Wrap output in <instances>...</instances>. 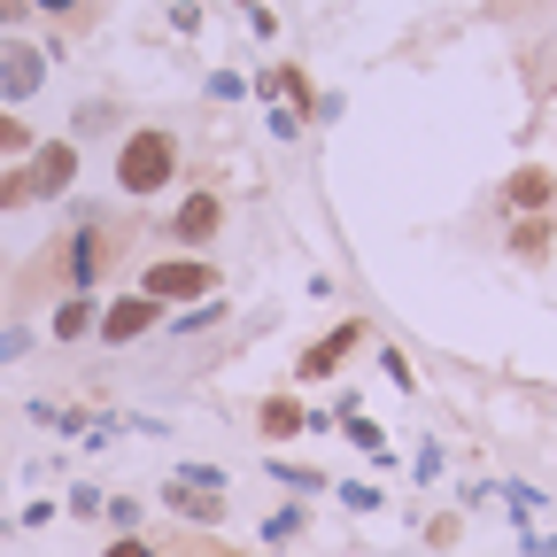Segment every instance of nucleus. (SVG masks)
Returning <instances> with one entry per match:
<instances>
[{"instance_id":"nucleus-29","label":"nucleus","mask_w":557,"mask_h":557,"mask_svg":"<svg viewBox=\"0 0 557 557\" xmlns=\"http://www.w3.org/2000/svg\"><path fill=\"white\" fill-rule=\"evenodd\" d=\"M24 24V0H0V32H16Z\"/></svg>"},{"instance_id":"nucleus-10","label":"nucleus","mask_w":557,"mask_h":557,"mask_svg":"<svg viewBox=\"0 0 557 557\" xmlns=\"http://www.w3.org/2000/svg\"><path fill=\"white\" fill-rule=\"evenodd\" d=\"M163 504H171L178 519H194V527H218V519H225V496H218V487H194V480H178V472H171V487H163Z\"/></svg>"},{"instance_id":"nucleus-17","label":"nucleus","mask_w":557,"mask_h":557,"mask_svg":"<svg viewBox=\"0 0 557 557\" xmlns=\"http://www.w3.org/2000/svg\"><path fill=\"white\" fill-rule=\"evenodd\" d=\"M271 480L302 487V496H318V487H325V472H318V465H287V457H271Z\"/></svg>"},{"instance_id":"nucleus-27","label":"nucleus","mask_w":557,"mask_h":557,"mask_svg":"<svg viewBox=\"0 0 557 557\" xmlns=\"http://www.w3.org/2000/svg\"><path fill=\"white\" fill-rule=\"evenodd\" d=\"M178 480H194V487H225V472H218V465H178Z\"/></svg>"},{"instance_id":"nucleus-11","label":"nucleus","mask_w":557,"mask_h":557,"mask_svg":"<svg viewBox=\"0 0 557 557\" xmlns=\"http://www.w3.org/2000/svg\"><path fill=\"white\" fill-rule=\"evenodd\" d=\"M256 426H263V442H295V434H310V410L295 395H263L256 403Z\"/></svg>"},{"instance_id":"nucleus-4","label":"nucleus","mask_w":557,"mask_h":557,"mask_svg":"<svg viewBox=\"0 0 557 557\" xmlns=\"http://www.w3.org/2000/svg\"><path fill=\"white\" fill-rule=\"evenodd\" d=\"M109 256H116V248H109L101 218H78V233L62 240V287H70V295H94V278H101Z\"/></svg>"},{"instance_id":"nucleus-16","label":"nucleus","mask_w":557,"mask_h":557,"mask_svg":"<svg viewBox=\"0 0 557 557\" xmlns=\"http://www.w3.org/2000/svg\"><path fill=\"white\" fill-rule=\"evenodd\" d=\"M218 318H225V302H218V295H209V302H194L186 318H171V333H178V341H194V333H209V325H218Z\"/></svg>"},{"instance_id":"nucleus-5","label":"nucleus","mask_w":557,"mask_h":557,"mask_svg":"<svg viewBox=\"0 0 557 557\" xmlns=\"http://www.w3.org/2000/svg\"><path fill=\"white\" fill-rule=\"evenodd\" d=\"M24 178L39 201H62L70 186H78V139H39V148L24 156Z\"/></svg>"},{"instance_id":"nucleus-15","label":"nucleus","mask_w":557,"mask_h":557,"mask_svg":"<svg viewBox=\"0 0 557 557\" xmlns=\"http://www.w3.org/2000/svg\"><path fill=\"white\" fill-rule=\"evenodd\" d=\"M341 434H348V442H357L364 457H387V434L372 426V418H364V410H341Z\"/></svg>"},{"instance_id":"nucleus-26","label":"nucleus","mask_w":557,"mask_h":557,"mask_svg":"<svg viewBox=\"0 0 557 557\" xmlns=\"http://www.w3.org/2000/svg\"><path fill=\"white\" fill-rule=\"evenodd\" d=\"M24 348H32V333H24V325H0V364L24 357Z\"/></svg>"},{"instance_id":"nucleus-8","label":"nucleus","mask_w":557,"mask_h":557,"mask_svg":"<svg viewBox=\"0 0 557 557\" xmlns=\"http://www.w3.org/2000/svg\"><path fill=\"white\" fill-rule=\"evenodd\" d=\"M218 225H225V201L209 194V186H194V194L178 201V218H171V233H178L186 248H209V240H218Z\"/></svg>"},{"instance_id":"nucleus-20","label":"nucleus","mask_w":557,"mask_h":557,"mask_svg":"<svg viewBox=\"0 0 557 557\" xmlns=\"http://www.w3.org/2000/svg\"><path fill=\"white\" fill-rule=\"evenodd\" d=\"M295 534H302V504H287V511L263 519V542H295Z\"/></svg>"},{"instance_id":"nucleus-7","label":"nucleus","mask_w":557,"mask_h":557,"mask_svg":"<svg viewBox=\"0 0 557 557\" xmlns=\"http://www.w3.org/2000/svg\"><path fill=\"white\" fill-rule=\"evenodd\" d=\"M156 325H163V302L132 287V295H116V302L101 310V325H94V333H101L109 348H124V341H139V333H156Z\"/></svg>"},{"instance_id":"nucleus-13","label":"nucleus","mask_w":557,"mask_h":557,"mask_svg":"<svg viewBox=\"0 0 557 557\" xmlns=\"http://www.w3.org/2000/svg\"><path fill=\"white\" fill-rule=\"evenodd\" d=\"M549 240H557V233H549V209H542V218H519V225H511V256H519V263H542Z\"/></svg>"},{"instance_id":"nucleus-9","label":"nucleus","mask_w":557,"mask_h":557,"mask_svg":"<svg viewBox=\"0 0 557 557\" xmlns=\"http://www.w3.org/2000/svg\"><path fill=\"white\" fill-rule=\"evenodd\" d=\"M504 201H511V209H519V218H542V209H549V201H557V178H549V171H542V163H519V171H511V178H504Z\"/></svg>"},{"instance_id":"nucleus-22","label":"nucleus","mask_w":557,"mask_h":557,"mask_svg":"<svg viewBox=\"0 0 557 557\" xmlns=\"http://www.w3.org/2000/svg\"><path fill=\"white\" fill-rule=\"evenodd\" d=\"M341 504H348V511H380L387 496H380V487H372V480H348V487H341Z\"/></svg>"},{"instance_id":"nucleus-19","label":"nucleus","mask_w":557,"mask_h":557,"mask_svg":"<svg viewBox=\"0 0 557 557\" xmlns=\"http://www.w3.org/2000/svg\"><path fill=\"white\" fill-rule=\"evenodd\" d=\"M504 504H511V519H519V527H534V511H542V496H534L527 480H511V487H504Z\"/></svg>"},{"instance_id":"nucleus-25","label":"nucleus","mask_w":557,"mask_h":557,"mask_svg":"<svg viewBox=\"0 0 557 557\" xmlns=\"http://www.w3.org/2000/svg\"><path fill=\"white\" fill-rule=\"evenodd\" d=\"M380 372H387V380H395V387H418V372H410V364H403V348H387V357H380Z\"/></svg>"},{"instance_id":"nucleus-1","label":"nucleus","mask_w":557,"mask_h":557,"mask_svg":"<svg viewBox=\"0 0 557 557\" xmlns=\"http://www.w3.org/2000/svg\"><path fill=\"white\" fill-rule=\"evenodd\" d=\"M171 178H178V132L139 124L124 148H116V194H124V201H156Z\"/></svg>"},{"instance_id":"nucleus-14","label":"nucleus","mask_w":557,"mask_h":557,"mask_svg":"<svg viewBox=\"0 0 557 557\" xmlns=\"http://www.w3.org/2000/svg\"><path fill=\"white\" fill-rule=\"evenodd\" d=\"M32 148H39V132H32V124H24L9 101H0V163H24Z\"/></svg>"},{"instance_id":"nucleus-24","label":"nucleus","mask_w":557,"mask_h":557,"mask_svg":"<svg viewBox=\"0 0 557 557\" xmlns=\"http://www.w3.org/2000/svg\"><path fill=\"white\" fill-rule=\"evenodd\" d=\"M209 94H218V101H240V94H248V78H240V70H218V78H209Z\"/></svg>"},{"instance_id":"nucleus-30","label":"nucleus","mask_w":557,"mask_h":557,"mask_svg":"<svg viewBox=\"0 0 557 557\" xmlns=\"http://www.w3.org/2000/svg\"><path fill=\"white\" fill-rule=\"evenodd\" d=\"M527 557H557V542H549V534H534V527H527Z\"/></svg>"},{"instance_id":"nucleus-12","label":"nucleus","mask_w":557,"mask_h":557,"mask_svg":"<svg viewBox=\"0 0 557 557\" xmlns=\"http://www.w3.org/2000/svg\"><path fill=\"white\" fill-rule=\"evenodd\" d=\"M94 325H101V302H94V295H62V302H54V318H47V333H54V341H86Z\"/></svg>"},{"instance_id":"nucleus-28","label":"nucleus","mask_w":557,"mask_h":557,"mask_svg":"<svg viewBox=\"0 0 557 557\" xmlns=\"http://www.w3.org/2000/svg\"><path fill=\"white\" fill-rule=\"evenodd\" d=\"M101 557H156V549H148V542H139V534H116V542H109Z\"/></svg>"},{"instance_id":"nucleus-3","label":"nucleus","mask_w":557,"mask_h":557,"mask_svg":"<svg viewBox=\"0 0 557 557\" xmlns=\"http://www.w3.org/2000/svg\"><path fill=\"white\" fill-rule=\"evenodd\" d=\"M47 62H54L47 47H32V39H16V32H9V39H0V101L16 109V101L47 94Z\"/></svg>"},{"instance_id":"nucleus-6","label":"nucleus","mask_w":557,"mask_h":557,"mask_svg":"<svg viewBox=\"0 0 557 557\" xmlns=\"http://www.w3.org/2000/svg\"><path fill=\"white\" fill-rule=\"evenodd\" d=\"M357 348H364V318H341L325 341H310L302 357H295V380H310V387H318V380H333L348 357H357Z\"/></svg>"},{"instance_id":"nucleus-31","label":"nucleus","mask_w":557,"mask_h":557,"mask_svg":"<svg viewBox=\"0 0 557 557\" xmlns=\"http://www.w3.org/2000/svg\"><path fill=\"white\" fill-rule=\"evenodd\" d=\"M24 9H47V16H70V9H78V0H24Z\"/></svg>"},{"instance_id":"nucleus-2","label":"nucleus","mask_w":557,"mask_h":557,"mask_svg":"<svg viewBox=\"0 0 557 557\" xmlns=\"http://www.w3.org/2000/svg\"><path fill=\"white\" fill-rule=\"evenodd\" d=\"M139 295H156L163 310L171 302H209L218 295V271H209L201 256H156L148 271H139Z\"/></svg>"},{"instance_id":"nucleus-18","label":"nucleus","mask_w":557,"mask_h":557,"mask_svg":"<svg viewBox=\"0 0 557 557\" xmlns=\"http://www.w3.org/2000/svg\"><path fill=\"white\" fill-rule=\"evenodd\" d=\"M39 194H32V178H24V163H9L0 171V209H32Z\"/></svg>"},{"instance_id":"nucleus-21","label":"nucleus","mask_w":557,"mask_h":557,"mask_svg":"<svg viewBox=\"0 0 557 557\" xmlns=\"http://www.w3.org/2000/svg\"><path fill=\"white\" fill-rule=\"evenodd\" d=\"M263 124H271V139H295V132H302V109H295V101H271Z\"/></svg>"},{"instance_id":"nucleus-23","label":"nucleus","mask_w":557,"mask_h":557,"mask_svg":"<svg viewBox=\"0 0 557 557\" xmlns=\"http://www.w3.org/2000/svg\"><path fill=\"white\" fill-rule=\"evenodd\" d=\"M101 511H109V527H116V534H132V527H139V504H132V496H116V504H101Z\"/></svg>"}]
</instances>
